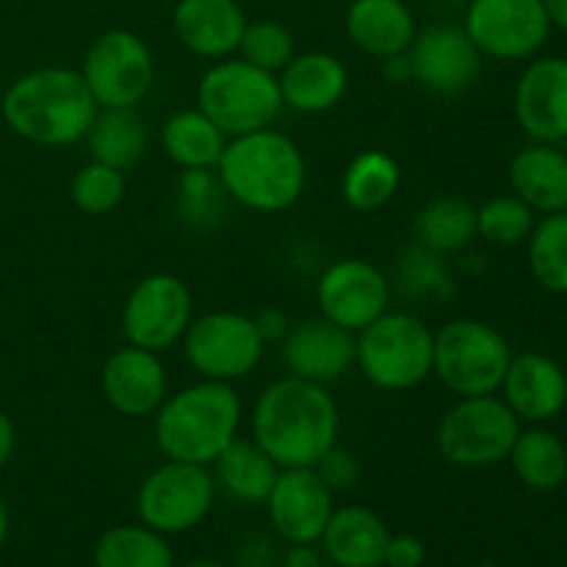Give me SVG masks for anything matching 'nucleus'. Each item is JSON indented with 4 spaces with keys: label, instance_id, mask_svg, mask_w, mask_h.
Returning a JSON list of instances; mask_svg holds the SVG:
<instances>
[{
    "label": "nucleus",
    "instance_id": "obj_1",
    "mask_svg": "<svg viewBox=\"0 0 567 567\" xmlns=\"http://www.w3.org/2000/svg\"><path fill=\"white\" fill-rule=\"evenodd\" d=\"M341 413L319 382L280 377L260 391L252 408V441L277 468H316L336 446Z\"/></svg>",
    "mask_w": 567,
    "mask_h": 567
},
{
    "label": "nucleus",
    "instance_id": "obj_2",
    "mask_svg": "<svg viewBox=\"0 0 567 567\" xmlns=\"http://www.w3.org/2000/svg\"><path fill=\"white\" fill-rule=\"evenodd\" d=\"M100 105L81 70L39 66L17 78L0 100L3 122L39 147H70L86 138Z\"/></svg>",
    "mask_w": 567,
    "mask_h": 567
},
{
    "label": "nucleus",
    "instance_id": "obj_3",
    "mask_svg": "<svg viewBox=\"0 0 567 567\" xmlns=\"http://www.w3.org/2000/svg\"><path fill=\"white\" fill-rule=\"evenodd\" d=\"M221 188L255 214H282L299 203L308 183V164L291 136L275 127L244 133L227 142L216 164Z\"/></svg>",
    "mask_w": 567,
    "mask_h": 567
},
{
    "label": "nucleus",
    "instance_id": "obj_4",
    "mask_svg": "<svg viewBox=\"0 0 567 567\" xmlns=\"http://www.w3.org/2000/svg\"><path fill=\"white\" fill-rule=\"evenodd\" d=\"M241 399L230 382L203 380L181 388L155 410V443L166 460L214 465L238 437Z\"/></svg>",
    "mask_w": 567,
    "mask_h": 567
},
{
    "label": "nucleus",
    "instance_id": "obj_5",
    "mask_svg": "<svg viewBox=\"0 0 567 567\" xmlns=\"http://www.w3.org/2000/svg\"><path fill=\"white\" fill-rule=\"evenodd\" d=\"M354 343V363L380 391H413L432 374L435 332L419 316L388 310L360 330Z\"/></svg>",
    "mask_w": 567,
    "mask_h": 567
},
{
    "label": "nucleus",
    "instance_id": "obj_6",
    "mask_svg": "<svg viewBox=\"0 0 567 567\" xmlns=\"http://www.w3.org/2000/svg\"><path fill=\"white\" fill-rule=\"evenodd\" d=\"M197 109L227 138L275 125L282 111L275 72L258 70L244 59H219L197 83Z\"/></svg>",
    "mask_w": 567,
    "mask_h": 567
},
{
    "label": "nucleus",
    "instance_id": "obj_7",
    "mask_svg": "<svg viewBox=\"0 0 567 567\" xmlns=\"http://www.w3.org/2000/svg\"><path fill=\"white\" fill-rule=\"evenodd\" d=\"M513 360L509 341L480 319H454L435 332L432 374L454 396L498 393Z\"/></svg>",
    "mask_w": 567,
    "mask_h": 567
},
{
    "label": "nucleus",
    "instance_id": "obj_8",
    "mask_svg": "<svg viewBox=\"0 0 567 567\" xmlns=\"http://www.w3.org/2000/svg\"><path fill=\"white\" fill-rule=\"evenodd\" d=\"M520 430L518 415L498 393L457 396L437 421L435 443L441 457L457 468H491L509 457Z\"/></svg>",
    "mask_w": 567,
    "mask_h": 567
},
{
    "label": "nucleus",
    "instance_id": "obj_9",
    "mask_svg": "<svg viewBox=\"0 0 567 567\" xmlns=\"http://www.w3.org/2000/svg\"><path fill=\"white\" fill-rule=\"evenodd\" d=\"M181 343L186 363L203 380L230 382V385L258 369L266 349L252 316L233 313V310H214L192 319Z\"/></svg>",
    "mask_w": 567,
    "mask_h": 567
},
{
    "label": "nucleus",
    "instance_id": "obj_10",
    "mask_svg": "<svg viewBox=\"0 0 567 567\" xmlns=\"http://www.w3.org/2000/svg\"><path fill=\"white\" fill-rule=\"evenodd\" d=\"M81 75L100 109H136L153 89V50L138 33L111 28L89 44Z\"/></svg>",
    "mask_w": 567,
    "mask_h": 567
},
{
    "label": "nucleus",
    "instance_id": "obj_11",
    "mask_svg": "<svg viewBox=\"0 0 567 567\" xmlns=\"http://www.w3.org/2000/svg\"><path fill=\"white\" fill-rule=\"evenodd\" d=\"M216 498V482L208 465L169 463L158 465L136 493L138 524L161 535H183L208 518Z\"/></svg>",
    "mask_w": 567,
    "mask_h": 567
},
{
    "label": "nucleus",
    "instance_id": "obj_12",
    "mask_svg": "<svg viewBox=\"0 0 567 567\" xmlns=\"http://www.w3.org/2000/svg\"><path fill=\"white\" fill-rule=\"evenodd\" d=\"M194 319V297L177 275H147L131 288L122 308L127 343L147 352H166L183 341Z\"/></svg>",
    "mask_w": 567,
    "mask_h": 567
},
{
    "label": "nucleus",
    "instance_id": "obj_13",
    "mask_svg": "<svg viewBox=\"0 0 567 567\" xmlns=\"http://www.w3.org/2000/svg\"><path fill=\"white\" fill-rule=\"evenodd\" d=\"M482 55L496 61H529L551 37L543 0H471L463 22Z\"/></svg>",
    "mask_w": 567,
    "mask_h": 567
},
{
    "label": "nucleus",
    "instance_id": "obj_14",
    "mask_svg": "<svg viewBox=\"0 0 567 567\" xmlns=\"http://www.w3.org/2000/svg\"><path fill=\"white\" fill-rule=\"evenodd\" d=\"M316 302L324 319L349 332H360L388 313L391 280L363 258H341L324 269L316 286Z\"/></svg>",
    "mask_w": 567,
    "mask_h": 567
},
{
    "label": "nucleus",
    "instance_id": "obj_15",
    "mask_svg": "<svg viewBox=\"0 0 567 567\" xmlns=\"http://www.w3.org/2000/svg\"><path fill=\"white\" fill-rule=\"evenodd\" d=\"M513 111L532 142H567V59L543 55L529 61L515 83Z\"/></svg>",
    "mask_w": 567,
    "mask_h": 567
},
{
    "label": "nucleus",
    "instance_id": "obj_16",
    "mask_svg": "<svg viewBox=\"0 0 567 567\" xmlns=\"http://www.w3.org/2000/svg\"><path fill=\"white\" fill-rule=\"evenodd\" d=\"M275 535L286 546L319 543L332 518V491L321 482L316 468H286L277 476L266 498Z\"/></svg>",
    "mask_w": 567,
    "mask_h": 567
},
{
    "label": "nucleus",
    "instance_id": "obj_17",
    "mask_svg": "<svg viewBox=\"0 0 567 567\" xmlns=\"http://www.w3.org/2000/svg\"><path fill=\"white\" fill-rule=\"evenodd\" d=\"M408 55L413 64V81L443 97L471 89L482 66V53L460 25L424 28L415 33Z\"/></svg>",
    "mask_w": 567,
    "mask_h": 567
},
{
    "label": "nucleus",
    "instance_id": "obj_18",
    "mask_svg": "<svg viewBox=\"0 0 567 567\" xmlns=\"http://www.w3.org/2000/svg\"><path fill=\"white\" fill-rule=\"evenodd\" d=\"M354 347V332L332 324L324 316H316L288 327L280 358L291 377L327 385L352 369Z\"/></svg>",
    "mask_w": 567,
    "mask_h": 567
},
{
    "label": "nucleus",
    "instance_id": "obj_19",
    "mask_svg": "<svg viewBox=\"0 0 567 567\" xmlns=\"http://www.w3.org/2000/svg\"><path fill=\"white\" fill-rule=\"evenodd\" d=\"M100 388H103L105 402L120 415L147 419L164 404L169 393V377L158 354L127 343L103 363Z\"/></svg>",
    "mask_w": 567,
    "mask_h": 567
},
{
    "label": "nucleus",
    "instance_id": "obj_20",
    "mask_svg": "<svg viewBox=\"0 0 567 567\" xmlns=\"http://www.w3.org/2000/svg\"><path fill=\"white\" fill-rule=\"evenodd\" d=\"M498 391L520 424H548L567 408L565 369L540 352L513 354Z\"/></svg>",
    "mask_w": 567,
    "mask_h": 567
},
{
    "label": "nucleus",
    "instance_id": "obj_21",
    "mask_svg": "<svg viewBox=\"0 0 567 567\" xmlns=\"http://www.w3.org/2000/svg\"><path fill=\"white\" fill-rule=\"evenodd\" d=\"M172 28L188 53L219 61L238 53L247 14L238 0H177Z\"/></svg>",
    "mask_w": 567,
    "mask_h": 567
},
{
    "label": "nucleus",
    "instance_id": "obj_22",
    "mask_svg": "<svg viewBox=\"0 0 567 567\" xmlns=\"http://www.w3.org/2000/svg\"><path fill=\"white\" fill-rule=\"evenodd\" d=\"M282 105L299 111V114H324L336 109L349 89V72L338 55L324 50H308L297 53L280 72Z\"/></svg>",
    "mask_w": 567,
    "mask_h": 567
},
{
    "label": "nucleus",
    "instance_id": "obj_23",
    "mask_svg": "<svg viewBox=\"0 0 567 567\" xmlns=\"http://www.w3.org/2000/svg\"><path fill=\"white\" fill-rule=\"evenodd\" d=\"M509 188L535 214L567 210V153L559 144L532 142L509 161Z\"/></svg>",
    "mask_w": 567,
    "mask_h": 567
},
{
    "label": "nucleus",
    "instance_id": "obj_24",
    "mask_svg": "<svg viewBox=\"0 0 567 567\" xmlns=\"http://www.w3.org/2000/svg\"><path fill=\"white\" fill-rule=\"evenodd\" d=\"M391 529L374 509L363 504L332 509L319 546L327 563L341 567H382Z\"/></svg>",
    "mask_w": 567,
    "mask_h": 567
},
{
    "label": "nucleus",
    "instance_id": "obj_25",
    "mask_svg": "<svg viewBox=\"0 0 567 567\" xmlns=\"http://www.w3.org/2000/svg\"><path fill=\"white\" fill-rule=\"evenodd\" d=\"M343 25L354 48L380 61L408 53L419 33L413 11L404 0H352Z\"/></svg>",
    "mask_w": 567,
    "mask_h": 567
},
{
    "label": "nucleus",
    "instance_id": "obj_26",
    "mask_svg": "<svg viewBox=\"0 0 567 567\" xmlns=\"http://www.w3.org/2000/svg\"><path fill=\"white\" fill-rule=\"evenodd\" d=\"M227 136L199 109H183L161 127V150L181 169H216Z\"/></svg>",
    "mask_w": 567,
    "mask_h": 567
},
{
    "label": "nucleus",
    "instance_id": "obj_27",
    "mask_svg": "<svg viewBox=\"0 0 567 567\" xmlns=\"http://www.w3.org/2000/svg\"><path fill=\"white\" fill-rule=\"evenodd\" d=\"M216 480L230 493L236 502L266 504L271 487H275L280 468L275 460L252 441V437H236L225 452L216 457Z\"/></svg>",
    "mask_w": 567,
    "mask_h": 567
},
{
    "label": "nucleus",
    "instance_id": "obj_28",
    "mask_svg": "<svg viewBox=\"0 0 567 567\" xmlns=\"http://www.w3.org/2000/svg\"><path fill=\"white\" fill-rule=\"evenodd\" d=\"M507 460L515 476L532 491H557L567 480V446L543 424L520 430Z\"/></svg>",
    "mask_w": 567,
    "mask_h": 567
},
{
    "label": "nucleus",
    "instance_id": "obj_29",
    "mask_svg": "<svg viewBox=\"0 0 567 567\" xmlns=\"http://www.w3.org/2000/svg\"><path fill=\"white\" fill-rule=\"evenodd\" d=\"M86 144L92 161L127 172L147 150V125L136 109H100Z\"/></svg>",
    "mask_w": 567,
    "mask_h": 567
},
{
    "label": "nucleus",
    "instance_id": "obj_30",
    "mask_svg": "<svg viewBox=\"0 0 567 567\" xmlns=\"http://www.w3.org/2000/svg\"><path fill=\"white\" fill-rule=\"evenodd\" d=\"M415 244L435 255H452L476 238V205L465 197H435L419 210L413 221Z\"/></svg>",
    "mask_w": 567,
    "mask_h": 567
},
{
    "label": "nucleus",
    "instance_id": "obj_31",
    "mask_svg": "<svg viewBox=\"0 0 567 567\" xmlns=\"http://www.w3.org/2000/svg\"><path fill=\"white\" fill-rule=\"evenodd\" d=\"M402 186V169L393 155L385 150H363L349 161L341 181V194L349 208L369 214L380 210L396 197Z\"/></svg>",
    "mask_w": 567,
    "mask_h": 567
},
{
    "label": "nucleus",
    "instance_id": "obj_32",
    "mask_svg": "<svg viewBox=\"0 0 567 567\" xmlns=\"http://www.w3.org/2000/svg\"><path fill=\"white\" fill-rule=\"evenodd\" d=\"M94 567H175L169 540L144 524H122L94 543Z\"/></svg>",
    "mask_w": 567,
    "mask_h": 567
},
{
    "label": "nucleus",
    "instance_id": "obj_33",
    "mask_svg": "<svg viewBox=\"0 0 567 567\" xmlns=\"http://www.w3.org/2000/svg\"><path fill=\"white\" fill-rule=\"evenodd\" d=\"M526 258L537 286L551 293H567V210L535 221L526 241Z\"/></svg>",
    "mask_w": 567,
    "mask_h": 567
},
{
    "label": "nucleus",
    "instance_id": "obj_34",
    "mask_svg": "<svg viewBox=\"0 0 567 567\" xmlns=\"http://www.w3.org/2000/svg\"><path fill=\"white\" fill-rule=\"evenodd\" d=\"M225 188L216 169H183L175 186L177 216L192 230H210L225 216Z\"/></svg>",
    "mask_w": 567,
    "mask_h": 567
},
{
    "label": "nucleus",
    "instance_id": "obj_35",
    "mask_svg": "<svg viewBox=\"0 0 567 567\" xmlns=\"http://www.w3.org/2000/svg\"><path fill=\"white\" fill-rule=\"evenodd\" d=\"M535 210L515 194H498L476 208V236L493 247H518L535 230Z\"/></svg>",
    "mask_w": 567,
    "mask_h": 567
},
{
    "label": "nucleus",
    "instance_id": "obj_36",
    "mask_svg": "<svg viewBox=\"0 0 567 567\" xmlns=\"http://www.w3.org/2000/svg\"><path fill=\"white\" fill-rule=\"evenodd\" d=\"M127 194L125 172L100 161H89L75 172L70 186L72 205L86 216H105L122 205Z\"/></svg>",
    "mask_w": 567,
    "mask_h": 567
},
{
    "label": "nucleus",
    "instance_id": "obj_37",
    "mask_svg": "<svg viewBox=\"0 0 567 567\" xmlns=\"http://www.w3.org/2000/svg\"><path fill=\"white\" fill-rule=\"evenodd\" d=\"M238 55L266 72H280L293 59V33L277 20H247Z\"/></svg>",
    "mask_w": 567,
    "mask_h": 567
},
{
    "label": "nucleus",
    "instance_id": "obj_38",
    "mask_svg": "<svg viewBox=\"0 0 567 567\" xmlns=\"http://www.w3.org/2000/svg\"><path fill=\"white\" fill-rule=\"evenodd\" d=\"M443 255L430 252L421 244H413L404 249L402 260H399V280L415 297H449L452 293V277H449L446 266H443Z\"/></svg>",
    "mask_w": 567,
    "mask_h": 567
},
{
    "label": "nucleus",
    "instance_id": "obj_39",
    "mask_svg": "<svg viewBox=\"0 0 567 567\" xmlns=\"http://www.w3.org/2000/svg\"><path fill=\"white\" fill-rule=\"evenodd\" d=\"M316 474L321 476V482H324L332 493L349 491V487L358 485L360 465L352 454L343 452V449H338V446H332L330 452H327L324 457L316 463Z\"/></svg>",
    "mask_w": 567,
    "mask_h": 567
},
{
    "label": "nucleus",
    "instance_id": "obj_40",
    "mask_svg": "<svg viewBox=\"0 0 567 567\" xmlns=\"http://www.w3.org/2000/svg\"><path fill=\"white\" fill-rule=\"evenodd\" d=\"M426 563V546L413 535H391L382 567H421Z\"/></svg>",
    "mask_w": 567,
    "mask_h": 567
},
{
    "label": "nucleus",
    "instance_id": "obj_41",
    "mask_svg": "<svg viewBox=\"0 0 567 567\" xmlns=\"http://www.w3.org/2000/svg\"><path fill=\"white\" fill-rule=\"evenodd\" d=\"M252 321L266 343L282 341L288 332V327H291V321H288V316L282 313L280 308H264L258 316H252Z\"/></svg>",
    "mask_w": 567,
    "mask_h": 567
},
{
    "label": "nucleus",
    "instance_id": "obj_42",
    "mask_svg": "<svg viewBox=\"0 0 567 567\" xmlns=\"http://www.w3.org/2000/svg\"><path fill=\"white\" fill-rule=\"evenodd\" d=\"M327 557L319 543H291L282 554L280 567H324Z\"/></svg>",
    "mask_w": 567,
    "mask_h": 567
},
{
    "label": "nucleus",
    "instance_id": "obj_43",
    "mask_svg": "<svg viewBox=\"0 0 567 567\" xmlns=\"http://www.w3.org/2000/svg\"><path fill=\"white\" fill-rule=\"evenodd\" d=\"M382 75L393 86H404V83L413 81V64H410L408 53H396L391 59H382Z\"/></svg>",
    "mask_w": 567,
    "mask_h": 567
},
{
    "label": "nucleus",
    "instance_id": "obj_44",
    "mask_svg": "<svg viewBox=\"0 0 567 567\" xmlns=\"http://www.w3.org/2000/svg\"><path fill=\"white\" fill-rule=\"evenodd\" d=\"M14 446H17L14 424H11V419L6 415V410H0V471L9 465L11 454H14Z\"/></svg>",
    "mask_w": 567,
    "mask_h": 567
},
{
    "label": "nucleus",
    "instance_id": "obj_45",
    "mask_svg": "<svg viewBox=\"0 0 567 567\" xmlns=\"http://www.w3.org/2000/svg\"><path fill=\"white\" fill-rule=\"evenodd\" d=\"M543 9H546L551 28L567 33V0H543Z\"/></svg>",
    "mask_w": 567,
    "mask_h": 567
},
{
    "label": "nucleus",
    "instance_id": "obj_46",
    "mask_svg": "<svg viewBox=\"0 0 567 567\" xmlns=\"http://www.w3.org/2000/svg\"><path fill=\"white\" fill-rule=\"evenodd\" d=\"M6 540H9V507H6V502L0 498V551H3Z\"/></svg>",
    "mask_w": 567,
    "mask_h": 567
},
{
    "label": "nucleus",
    "instance_id": "obj_47",
    "mask_svg": "<svg viewBox=\"0 0 567 567\" xmlns=\"http://www.w3.org/2000/svg\"><path fill=\"white\" fill-rule=\"evenodd\" d=\"M177 567V565H175ZM181 567H227V565H219V563H208V559H199V563H188V565H181Z\"/></svg>",
    "mask_w": 567,
    "mask_h": 567
},
{
    "label": "nucleus",
    "instance_id": "obj_48",
    "mask_svg": "<svg viewBox=\"0 0 567 567\" xmlns=\"http://www.w3.org/2000/svg\"><path fill=\"white\" fill-rule=\"evenodd\" d=\"M468 567H502V565H493V563H480V565H468Z\"/></svg>",
    "mask_w": 567,
    "mask_h": 567
},
{
    "label": "nucleus",
    "instance_id": "obj_49",
    "mask_svg": "<svg viewBox=\"0 0 567 567\" xmlns=\"http://www.w3.org/2000/svg\"><path fill=\"white\" fill-rule=\"evenodd\" d=\"M324 567H341V565H332V563H327Z\"/></svg>",
    "mask_w": 567,
    "mask_h": 567
},
{
    "label": "nucleus",
    "instance_id": "obj_50",
    "mask_svg": "<svg viewBox=\"0 0 567 567\" xmlns=\"http://www.w3.org/2000/svg\"><path fill=\"white\" fill-rule=\"evenodd\" d=\"M260 567H280V565H260Z\"/></svg>",
    "mask_w": 567,
    "mask_h": 567
}]
</instances>
